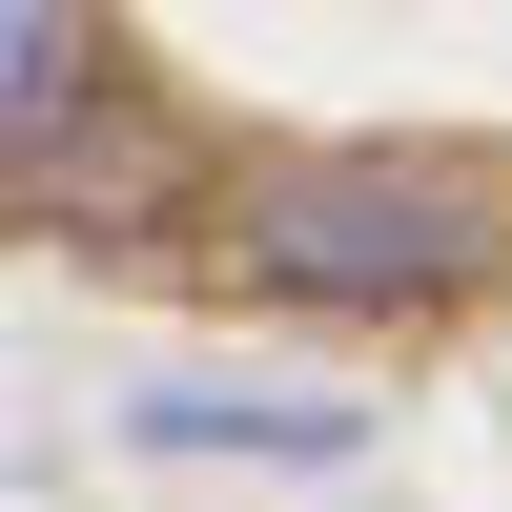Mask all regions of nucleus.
Wrapping results in <instances>:
<instances>
[{"mask_svg": "<svg viewBox=\"0 0 512 512\" xmlns=\"http://www.w3.org/2000/svg\"><path fill=\"white\" fill-rule=\"evenodd\" d=\"M472 267H492V205L451 164H287V185H246V287H287V308H451Z\"/></svg>", "mask_w": 512, "mask_h": 512, "instance_id": "f257e3e1", "label": "nucleus"}]
</instances>
